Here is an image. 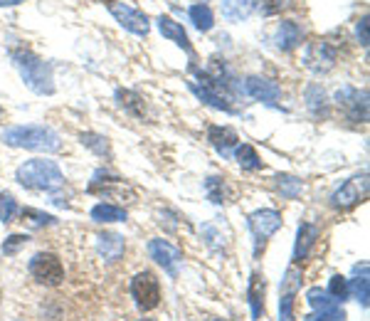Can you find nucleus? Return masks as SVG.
Instances as JSON below:
<instances>
[{"label":"nucleus","instance_id":"f257e3e1","mask_svg":"<svg viewBox=\"0 0 370 321\" xmlns=\"http://www.w3.org/2000/svg\"><path fill=\"white\" fill-rule=\"evenodd\" d=\"M3 143L13 148H28V151H45L55 153L62 148V138L55 128L50 126H10L3 131Z\"/></svg>","mask_w":370,"mask_h":321},{"label":"nucleus","instance_id":"f03ea898","mask_svg":"<svg viewBox=\"0 0 370 321\" xmlns=\"http://www.w3.org/2000/svg\"><path fill=\"white\" fill-rule=\"evenodd\" d=\"M10 60H13L15 69L20 72L23 82L28 84L35 94H52L55 92V77H52V64L45 62L42 57H37L30 50H13L10 52Z\"/></svg>","mask_w":370,"mask_h":321},{"label":"nucleus","instance_id":"7ed1b4c3","mask_svg":"<svg viewBox=\"0 0 370 321\" xmlns=\"http://www.w3.org/2000/svg\"><path fill=\"white\" fill-rule=\"evenodd\" d=\"M20 185L32 190H47V193H55L57 188L64 185V175L60 170V165L55 160H45V158H32L25 160L23 165L18 168L15 173Z\"/></svg>","mask_w":370,"mask_h":321},{"label":"nucleus","instance_id":"20e7f679","mask_svg":"<svg viewBox=\"0 0 370 321\" xmlns=\"http://www.w3.org/2000/svg\"><path fill=\"white\" fill-rule=\"evenodd\" d=\"M30 275L37 285H45V287H57L62 285L64 280V267L60 262V257L52 255V253H37L30 260Z\"/></svg>","mask_w":370,"mask_h":321},{"label":"nucleus","instance_id":"39448f33","mask_svg":"<svg viewBox=\"0 0 370 321\" xmlns=\"http://www.w3.org/2000/svg\"><path fill=\"white\" fill-rule=\"evenodd\" d=\"M336 104L343 109V114L348 116V121L353 124H366L368 121V92L366 89H356L351 84L341 87L336 92Z\"/></svg>","mask_w":370,"mask_h":321},{"label":"nucleus","instance_id":"423d86ee","mask_svg":"<svg viewBox=\"0 0 370 321\" xmlns=\"http://www.w3.org/2000/svg\"><path fill=\"white\" fill-rule=\"evenodd\" d=\"M366 198H368V173H361V175L348 178L346 183L331 195V205H334L336 210H351V208H356L358 203H363Z\"/></svg>","mask_w":370,"mask_h":321},{"label":"nucleus","instance_id":"0eeeda50","mask_svg":"<svg viewBox=\"0 0 370 321\" xmlns=\"http://www.w3.org/2000/svg\"><path fill=\"white\" fill-rule=\"evenodd\" d=\"M131 297L136 299V307L141 312H151L160 304V287L151 272H138L131 280Z\"/></svg>","mask_w":370,"mask_h":321},{"label":"nucleus","instance_id":"6e6552de","mask_svg":"<svg viewBox=\"0 0 370 321\" xmlns=\"http://www.w3.org/2000/svg\"><path fill=\"white\" fill-rule=\"evenodd\" d=\"M282 228V213L264 208V210H255L250 215V230L255 235V253L259 255V250L264 248V243Z\"/></svg>","mask_w":370,"mask_h":321},{"label":"nucleus","instance_id":"1a4fd4ad","mask_svg":"<svg viewBox=\"0 0 370 321\" xmlns=\"http://www.w3.org/2000/svg\"><path fill=\"white\" fill-rule=\"evenodd\" d=\"M336 57H339V52H336V47L331 45L329 40H316V42H311L307 47V52H304V64H307L311 72L321 74V72L334 69Z\"/></svg>","mask_w":370,"mask_h":321},{"label":"nucleus","instance_id":"9d476101","mask_svg":"<svg viewBox=\"0 0 370 321\" xmlns=\"http://www.w3.org/2000/svg\"><path fill=\"white\" fill-rule=\"evenodd\" d=\"M302 287V270L292 265L282 280V299H279V321H294V297Z\"/></svg>","mask_w":370,"mask_h":321},{"label":"nucleus","instance_id":"9b49d317","mask_svg":"<svg viewBox=\"0 0 370 321\" xmlns=\"http://www.w3.org/2000/svg\"><path fill=\"white\" fill-rule=\"evenodd\" d=\"M109 10H111V15H114V18L123 25V28H126L128 32H133V35L146 37L148 30H151V23H148L146 13H141V10H136V8H131V5H126V3H111Z\"/></svg>","mask_w":370,"mask_h":321},{"label":"nucleus","instance_id":"f8f14e48","mask_svg":"<svg viewBox=\"0 0 370 321\" xmlns=\"http://www.w3.org/2000/svg\"><path fill=\"white\" fill-rule=\"evenodd\" d=\"M148 253H151V260L158 262L170 277L178 275V265L183 262V253L175 245H170L168 240H151L148 243Z\"/></svg>","mask_w":370,"mask_h":321},{"label":"nucleus","instance_id":"ddd939ff","mask_svg":"<svg viewBox=\"0 0 370 321\" xmlns=\"http://www.w3.org/2000/svg\"><path fill=\"white\" fill-rule=\"evenodd\" d=\"M245 92L250 94L252 99L264 101V104H269V106H277V99H279V94H282V89H279V84L272 82V79L247 77L245 79Z\"/></svg>","mask_w":370,"mask_h":321},{"label":"nucleus","instance_id":"4468645a","mask_svg":"<svg viewBox=\"0 0 370 321\" xmlns=\"http://www.w3.org/2000/svg\"><path fill=\"white\" fill-rule=\"evenodd\" d=\"M307 299H309V304L319 314H326V317H331L334 321H343V319H346V314H343V309H341V302H336V299L331 297L329 292H324V289L311 287L309 292H307Z\"/></svg>","mask_w":370,"mask_h":321},{"label":"nucleus","instance_id":"2eb2a0df","mask_svg":"<svg viewBox=\"0 0 370 321\" xmlns=\"http://www.w3.org/2000/svg\"><path fill=\"white\" fill-rule=\"evenodd\" d=\"M89 193H99V195H133L131 188L123 185V180H119L116 175H109L106 170H96L92 183H89Z\"/></svg>","mask_w":370,"mask_h":321},{"label":"nucleus","instance_id":"dca6fc26","mask_svg":"<svg viewBox=\"0 0 370 321\" xmlns=\"http://www.w3.org/2000/svg\"><path fill=\"white\" fill-rule=\"evenodd\" d=\"M187 87L192 89V94H195L200 101L215 106V109L225 111V114H232V111H235L232 104H230V96H225L222 92H217V89L207 87V84H197V82H187Z\"/></svg>","mask_w":370,"mask_h":321},{"label":"nucleus","instance_id":"f3484780","mask_svg":"<svg viewBox=\"0 0 370 321\" xmlns=\"http://www.w3.org/2000/svg\"><path fill=\"white\" fill-rule=\"evenodd\" d=\"M207 141L212 143V148H215L217 153H222V156L227 158L230 151L237 146L240 136L230 126H210L207 128Z\"/></svg>","mask_w":370,"mask_h":321},{"label":"nucleus","instance_id":"a211bd4d","mask_svg":"<svg viewBox=\"0 0 370 321\" xmlns=\"http://www.w3.org/2000/svg\"><path fill=\"white\" fill-rule=\"evenodd\" d=\"M96 250H99V255L104 257V262H109V265H114L116 260L123 255V250H126V245H123V238L116 233H104L96 238Z\"/></svg>","mask_w":370,"mask_h":321},{"label":"nucleus","instance_id":"6ab92c4d","mask_svg":"<svg viewBox=\"0 0 370 321\" xmlns=\"http://www.w3.org/2000/svg\"><path fill=\"white\" fill-rule=\"evenodd\" d=\"M158 30L163 37H168V40H173L178 47H183L187 55H192V47H190V40H187V32L183 30V25L175 23L173 18H168V15H160L158 18Z\"/></svg>","mask_w":370,"mask_h":321},{"label":"nucleus","instance_id":"aec40b11","mask_svg":"<svg viewBox=\"0 0 370 321\" xmlns=\"http://www.w3.org/2000/svg\"><path fill=\"white\" fill-rule=\"evenodd\" d=\"M316 238H319V228L311 223H302L299 225V233H297V248H294V260L302 262L307 260L311 248H314Z\"/></svg>","mask_w":370,"mask_h":321},{"label":"nucleus","instance_id":"412c9836","mask_svg":"<svg viewBox=\"0 0 370 321\" xmlns=\"http://www.w3.org/2000/svg\"><path fill=\"white\" fill-rule=\"evenodd\" d=\"M302 37H304L302 28H299L297 23H292V20H287V23H282L277 30V47L284 52H289V50H294V47L302 45Z\"/></svg>","mask_w":370,"mask_h":321},{"label":"nucleus","instance_id":"4be33fe9","mask_svg":"<svg viewBox=\"0 0 370 321\" xmlns=\"http://www.w3.org/2000/svg\"><path fill=\"white\" fill-rule=\"evenodd\" d=\"M307 106H309L311 116H316V119H326V116H329V96H326L324 87H319V84H309Z\"/></svg>","mask_w":370,"mask_h":321},{"label":"nucleus","instance_id":"5701e85b","mask_svg":"<svg viewBox=\"0 0 370 321\" xmlns=\"http://www.w3.org/2000/svg\"><path fill=\"white\" fill-rule=\"evenodd\" d=\"M255 13V0H222V15L230 23H242Z\"/></svg>","mask_w":370,"mask_h":321},{"label":"nucleus","instance_id":"b1692460","mask_svg":"<svg viewBox=\"0 0 370 321\" xmlns=\"http://www.w3.org/2000/svg\"><path fill=\"white\" fill-rule=\"evenodd\" d=\"M116 101H119L121 109H126L131 116H138V119H143V116H146V104H143V99L136 92H128V89H116Z\"/></svg>","mask_w":370,"mask_h":321},{"label":"nucleus","instance_id":"393cba45","mask_svg":"<svg viewBox=\"0 0 370 321\" xmlns=\"http://www.w3.org/2000/svg\"><path fill=\"white\" fill-rule=\"evenodd\" d=\"M250 304H252V317L259 319L262 309H264V277L252 275L250 277Z\"/></svg>","mask_w":370,"mask_h":321},{"label":"nucleus","instance_id":"a878e982","mask_svg":"<svg viewBox=\"0 0 370 321\" xmlns=\"http://www.w3.org/2000/svg\"><path fill=\"white\" fill-rule=\"evenodd\" d=\"M92 220L96 223H123L126 220V210L111 203H99L92 208Z\"/></svg>","mask_w":370,"mask_h":321},{"label":"nucleus","instance_id":"bb28decb","mask_svg":"<svg viewBox=\"0 0 370 321\" xmlns=\"http://www.w3.org/2000/svg\"><path fill=\"white\" fill-rule=\"evenodd\" d=\"M356 275H361V277H356V280L348 282V289L356 294L358 302H361L363 307H368V297H370V292H368V265L356 267Z\"/></svg>","mask_w":370,"mask_h":321},{"label":"nucleus","instance_id":"cd10ccee","mask_svg":"<svg viewBox=\"0 0 370 321\" xmlns=\"http://www.w3.org/2000/svg\"><path fill=\"white\" fill-rule=\"evenodd\" d=\"M79 141H82L87 148H92L96 156H101V158H106V160L111 158L109 138H106V136H99V133H82V136H79Z\"/></svg>","mask_w":370,"mask_h":321},{"label":"nucleus","instance_id":"c85d7f7f","mask_svg":"<svg viewBox=\"0 0 370 321\" xmlns=\"http://www.w3.org/2000/svg\"><path fill=\"white\" fill-rule=\"evenodd\" d=\"M190 20L192 25H195L200 32H207L212 30V25H215V18H212V10L207 8V5H192L190 8Z\"/></svg>","mask_w":370,"mask_h":321},{"label":"nucleus","instance_id":"c756f323","mask_svg":"<svg viewBox=\"0 0 370 321\" xmlns=\"http://www.w3.org/2000/svg\"><path fill=\"white\" fill-rule=\"evenodd\" d=\"M235 156H237V163L242 165L245 170H259L262 168V158L257 156V151L250 146V143L235 146Z\"/></svg>","mask_w":370,"mask_h":321},{"label":"nucleus","instance_id":"7c9ffc66","mask_svg":"<svg viewBox=\"0 0 370 321\" xmlns=\"http://www.w3.org/2000/svg\"><path fill=\"white\" fill-rule=\"evenodd\" d=\"M205 193L215 205H225L227 203V185H225V178H220V175H210L205 180Z\"/></svg>","mask_w":370,"mask_h":321},{"label":"nucleus","instance_id":"2f4dec72","mask_svg":"<svg viewBox=\"0 0 370 321\" xmlns=\"http://www.w3.org/2000/svg\"><path fill=\"white\" fill-rule=\"evenodd\" d=\"M277 188L282 193L284 198H289V200H294V198L302 193V180L297 178V175H289V173H279L277 175Z\"/></svg>","mask_w":370,"mask_h":321},{"label":"nucleus","instance_id":"473e14b6","mask_svg":"<svg viewBox=\"0 0 370 321\" xmlns=\"http://www.w3.org/2000/svg\"><path fill=\"white\" fill-rule=\"evenodd\" d=\"M326 292H329L331 297L336 299V302H346V299L351 297V289H348V280H346V277H341V275L331 277L329 289H326Z\"/></svg>","mask_w":370,"mask_h":321},{"label":"nucleus","instance_id":"72a5a7b5","mask_svg":"<svg viewBox=\"0 0 370 321\" xmlns=\"http://www.w3.org/2000/svg\"><path fill=\"white\" fill-rule=\"evenodd\" d=\"M18 215V203L10 193H0V220L13 223V218Z\"/></svg>","mask_w":370,"mask_h":321},{"label":"nucleus","instance_id":"f704fd0d","mask_svg":"<svg viewBox=\"0 0 370 321\" xmlns=\"http://www.w3.org/2000/svg\"><path fill=\"white\" fill-rule=\"evenodd\" d=\"M23 220H28L32 228H45V225H55L57 223L52 215H45V213H40V210H32V208L23 210Z\"/></svg>","mask_w":370,"mask_h":321},{"label":"nucleus","instance_id":"c9c22d12","mask_svg":"<svg viewBox=\"0 0 370 321\" xmlns=\"http://www.w3.org/2000/svg\"><path fill=\"white\" fill-rule=\"evenodd\" d=\"M28 243H30L28 235H10V238H5V243H3V253H5V257L18 255V250L25 248Z\"/></svg>","mask_w":370,"mask_h":321},{"label":"nucleus","instance_id":"e433bc0d","mask_svg":"<svg viewBox=\"0 0 370 321\" xmlns=\"http://www.w3.org/2000/svg\"><path fill=\"white\" fill-rule=\"evenodd\" d=\"M259 8L264 15H274L284 8V0H259Z\"/></svg>","mask_w":370,"mask_h":321},{"label":"nucleus","instance_id":"4c0bfd02","mask_svg":"<svg viewBox=\"0 0 370 321\" xmlns=\"http://www.w3.org/2000/svg\"><path fill=\"white\" fill-rule=\"evenodd\" d=\"M358 40H361V45L363 47H368L370 45V35H368V18H361V23H358Z\"/></svg>","mask_w":370,"mask_h":321},{"label":"nucleus","instance_id":"58836bf2","mask_svg":"<svg viewBox=\"0 0 370 321\" xmlns=\"http://www.w3.org/2000/svg\"><path fill=\"white\" fill-rule=\"evenodd\" d=\"M307 321H334V319L326 317V314H319V312H316V314H309Z\"/></svg>","mask_w":370,"mask_h":321},{"label":"nucleus","instance_id":"ea45409f","mask_svg":"<svg viewBox=\"0 0 370 321\" xmlns=\"http://www.w3.org/2000/svg\"><path fill=\"white\" fill-rule=\"evenodd\" d=\"M25 0H0V8H13V5H20Z\"/></svg>","mask_w":370,"mask_h":321},{"label":"nucleus","instance_id":"a19ab883","mask_svg":"<svg viewBox=\"0 0 370 321\" xmlns=\"http://www.w3.org/2000/svg\"><path fill=\"white\" fill-rule=\"evenodd\" d=\"M104 3H109V5H111V3H116V0H104Z\"/></svg>","mask_w":370,"mask_h":321},{"label":"nucleus","instance_id":"79ce46f5","mask_svg":"<svg viewBox=\"0 0 370 321\" xmlns=\"http://www.w3.org/2000/svg\"><path fill=\"white\" fill-rule=\"evenodd\" d=\"M212 321H222V319H212Z\"/></svg>","mask_w":370,"mask_h":321},{"label":"nucleus","instance_id":"37998d69","mask_svg":"<svg viewBox=\"0 0 370 321\" xmlns=\"http://www.w3.org/2000/svg\"><path fill=\"white\" fill-rule=\"evenodd\" d=\"M141 321H151V319H141Z\"/></svg>","mask_w":370,"mask_h":321},{"label":"nucleus","instance_id":"c03bdc74","mask_svg":"<svg viewBox=\"0 0 370 321\" xmlns=\"http://www.w3.org/2000/svg\"><path fill=\"white\" fill-rule=\"evenodd\" d=\"M0 114H3V109H0Z\"/></svg>","mask_w":370,"mask_h":321}]
</instances>
